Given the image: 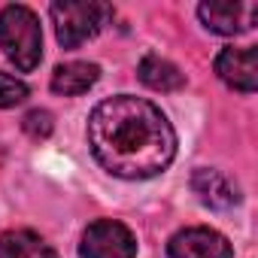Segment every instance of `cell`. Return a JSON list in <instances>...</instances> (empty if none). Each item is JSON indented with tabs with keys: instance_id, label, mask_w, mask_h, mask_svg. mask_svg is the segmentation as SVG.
Wrapping results in <instances>:
<instances>
[{
	"instance_id": "obj_1",
	"label": "cell",
	"mask_w": 258,
	"mask_h": 258,
	"mask_svg": "<svg viewBox=\"0 0 258 258\" xmlns=\"http://www.w3.org/2000/svg\"><path fill=\"white\" fill-rule=\"evenodd\" d=\"M88 143L94 158L124 179L155 176L176 155V134L164 112L131 94H118L94 106L88 118Z\"/></svg>"
},
{
	"instance_id": "obj_2",
	"label": "cell",
	"mask_w": 258,
	"mask_h": 258,
	"mask_svg": "<svg viewBox=\"0 0 258 258\" xmlns=\"http://www.w3.org/2000/svg\"><path fill=\"white\" fill-rule=\"evenodd\" d=\"M0 49L22 70L31 73L43 58V31L34 10L13 4L0 13Z\"/></svg>"
},
{
	"instance_id": "obj_3",
	"label": "cell",
	"mask_w": 258,
	"mask_h": 258,
	"mask_svg": "<svg viewBox=\"0 0 258 258\" xmlns=\"http://www.w3.org/2000/svg\"><path fill=\"white\" fill-rule=\"evenodd\" d=\"M109 16L112 10L106 4H94V0H61V4H52L55 34L64 49H76L85 40H91L106 25Z\"/></svg>"
},
{
	"instance_id": "obj_4",
	"label": "cell",
	"mask_w": 258,
	"mask_h": 258,
	"mask_svg": "<svg viewBox=\"0 0 258 258\" xmlns=\"http://www.w3.org/2000/svg\"><path fill=\"white\" fill-rule=\"evenodd\" d=\"M79 255L82 258H134L137 240L121 222L100 219V222L88 225V231L82 234Z\"/></svg>"
},
{
	"instance_id": "obj_5",
	"label": "cell",
	"mask_w": 258,
	"mask_h": 258,
	"mask_svg": "<svg viewBox=\"0 0 258 258\" xmlns=\"http://www.w3.org/2000/svg\"><path fill=\"white\" fill-rule=\"evenodd\" d=\"M198 16H201V22H204L210 31L225 34V37H234V34L252 31V25H255V19H258V4H252V0L201 4V7H198Z\"/></svg>"
},
{
	"instance_id": "obj_6",
	"label": "cell",
	"mask_w": 258,
	"mask_h": 258,
	"mask_svg": "<svg viewBox=\"0 0 258 258\" xmlns=\"http://www.w3.org/2000/svg\"><path fill=\"white\" fill-rule=\"evenodd\" d=\"M170 258H231L234 249L228 237H222L213 228H185L170 237L167 243Z\"/></svg>"
},
{
	"instance_id": "obj_7",
	"label": "cell",
	"mask_w": 258,
	"mask_h": 258,
	"mask_svg": "<svg viewBox=\"0 0 258 258\" xmlns=\"http://www.w3.org/2000/svg\"><path fill=\"white\" fill-rule=\"evenodd\" d=\"M216 73L231 88H237L243 94H252L258 88V49L255 46H249V49H234V46L225 49L216 58Z\"/></svg>"
},
{
	"instance_id": "obj_8",
	"label": "cell",
	"mask_w": 258,
	"mask_h": 258,
	"mask_svg": "<svg viewBox=\"0 0 258 258\" xmlns=\"http://www.w3.org/2000/svg\"><path fill=\"white\" fill-rule=\"evenodd\" d=\"M191 188H195V195H198L207 207H213V210H228V207H234V204L240 201L237 185H234L225 173H219V170H198V173L191 176Z\"/></svg>"
},
{
	"instance_id": "obj_9",
	"label": "cell",
	"mask_w": 258,
	"mask_h": 258,
	"mask_svg": "<svg viewBox=\"0 0 258 258\" xmlns=\"http://www.w3.org/2000/svg\"><path fill=\"white\" fill-rule=\"evenodd\" d=\"M97 79H100V67L97 64L70 61V64L55 67V73H52V91L64 94V97H76V94H85Z\"/></svg>"
},
{
	"instance_id": "obj_10",
	"label": "cell",
	"mask_w": 258,
	"mask_h": 258,
	"mask_svg": "<svg viewBox=\"0 0 258 258\" xmlns=\"http://www.w3.org/2000/svg\"><path fill=\"white\" fill-rule=\"evenodd\" d=\"M0 258H58V252L34 231H7L0 237Z\"/></svg>"
},
{
	"instance_id": "obj_11",
	"label": "cell",
	"mask_w": 258,
	"mask_h": 258,
	"mask_svg": "<svg viewBox=\"0 0 258 258\" xmlns=\"http://www.w3.org/2000/svg\"><path fill=\"white\" fill-rule=\"evenodd\" d=\"M137 76L143 85H149L152 91H176L185 85V76L176 64L158 58V55H146L137 67Z\"/></svg>"
},
{
	"instance_id": "obj_12",
	"label": "cell",
	"mask_w": 258,
	"mask_h": 258,
	"mask_svg": "<svg viewBox=\"0 0 258 258\" xmlns=\"http://www.w3.org/2000/svg\"><path fill=\"white\" fill-rule=\"evenodd\" d=\"M22 127H25V134H28V137H34V140H46V137L52 134L55 121H52V112H46V109H31V112L22 118Z\"/></svg>"
},
{
	"instance_id": "obj_13",
	"label": "cell",
	"mask_w": 258,
	"mask_h": 258,
	"mask_svg": "<svg viewBox=\"0 0 258 258\" xmlns=\"http://www.w3.org/2000/svg\"><path fill=\"white\" fill-rule=\"evenodd\" d=\"M28 97V85L10 73H0V109H7V106H16Z\"/></svg>"
},
{
	"instance_id": "obj_14",
	"label": "cell",
	"mask_w": 258,
	"mask_h": 258,
	"mask_svg": "<svg viewBox=\"0 0 258 258\" xmlns=\"http://www.w3.org/2000/svg\"><path fill=\"white\" fill-rule=\"evenodd\" d=\"M0 158H4V152H0Z\"/></svg>"
}]
</instances>
